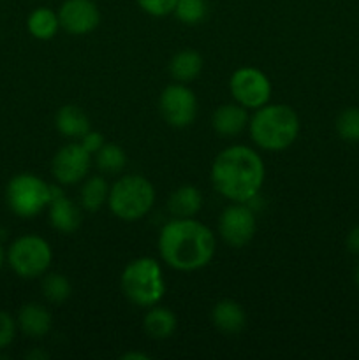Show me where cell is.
Listing matches in <instances>:
<instances>
[{
	"label": "cell",
	"mask_w": 359,
	"mask_h": 360,
	"mask_svg": "<svg viewBox=\"0 0 359 360\" xmlns=\"http://www.w3.org/2000/svg\"><path fill=\"white\" fill-rule=\"evenodd\" d=\"M215 248L213 232L192 218H175L162 227L158 236L162 260L183 273L206 267L213 259Z\"/></svg>",
	"instance_id": "6da1fadb"
},
{
	"label": "cell",
	"mask_w": 359,
	"mask_h": 360,
	"mask_svg": "<svg viewBox=\"0 0 359 360\" xmlns=\"http://www.w3.org/2000/svg\"><path fill=\"white\" fill-rule=\"evenodd\" d=\"M266 176L263 158L252 148L231 146L217 155L211 165L215 190L232 202H248L260 192Z\"/></svg>",
	"instance_id": "7a4b0ae2"
},
{
	"label": "cell",
	"mask_w": 359,
	"mask_h": 360,
	"mask_svg": "<svg viewBox=\"0 0 359 360\" xmlns=\"http://www.w3.org/2000/svg\"><path fill=\"white\" fill-rule=\"evenodd\" d=\"M299 134V118L291 105L266 104L250 120V136L266 151L287 150Z\"/></svg>",
	"instance_id": "3957f363"
},
{
	"label": "cell",
	"mask_w": 359,
	"mask_h": 360,
	"mask_svg": "<svg viewBox=\"0 0 359 360\" xmlns=\"http://www.w3.org/2000/svg\"><path fill=\"white\" fill-rule=\"evenodd\" d=\"M122 290L137 306H153L164 297L165 281L157 260L141 257L127 264L122 273Z\"/></svg>",
	"instance_id": "277c9868"
},
{
	"label": "cell",
	"mask_w": 359,
	"mask_h": 360,
	"mask_svg": "<svg viewBox=\"0 0 359 360\" xmlns=\"http://www.w3.org/2000/svg\"><path fill=\"white\" fill-rule=\"evenodd\" d=\"M153 202L155 188L143 176H123L109 188V210L123 221H136L143 218L151 210Z\"/></svg>",
	"instance_id": "5b68a950"
},
{
	"label": "cell",
	"mask_w": 359,
	"mask_h": 360,
	"mask_svg": "<svg viewBox=\"0 0 359 360\" xmlns=\"http://www.w3.org/2000/svg\"><path fill=\"white\" fill-rule=\"evenodd\" d=\"M62 190L58 186L48 185L44 179L30 172L16 174L6 188V200L9 210L21 218H32L41 213L53 197Z\"/></svg>",
	"instance_id": "8992f818"
},
{
	"label": "cell",
	"mask_w": 359,
	"mask_h": 360,
	"mask_svg": "<svg viewBox=\"0 0 359 360\" xmlns=\"http://www.w3.org/2000/svg\"><path fill=\"white\" fill-rule=\"evenodd\" d=\"M6 259L18 276L25 280H34L49 269L53 253L46 239H42L41 236L27 234L18 238L9 246Z\"/></svg>",
	"instance_id": "52a82bcc"
},
{
	"label": "cell",
	"mask_w": 359,
	"mask_h": 360,
	"mask_svg": "<svg viewBox=\"0 0 359 360\" xmlns=\"http://www.w3.org/2000/svg\"><path fill=\"white\" fill-rule=\"evenodd\" d=\"M229 88L239 105L246 109H259L271 97V83L263 70L256 67H241L229 81Z\"/></svg>",
	"instance_id": "ba28073f"
},
{
	"label": "cell",
	"mask_w": 359,
	"mask_h": 360,
	"mask_svg": "<svg viewBox=\"0 0 359 360\" xmlns=\"http://www.w3.org/2000/svg\"><path fill=\"white\" fill-rule=\"evenodd\" d=\"M218 234L232 248H241L256 234V214L245 202H234L222 211L218 218Z\"/></svg>",
	"instance_id": "9c48e42d"
},
{
	"label": "cell",
	"mask_w": 359,
	"mask_h": 360,
	"mask_svg": "<svg viewBox=\"0 0 359 360\" xmlns=\"http://www.w3.org/2000/svg\"><path fill=\"white\" fill-rule=\"evenodd\" d=\"M160 115L165 122L176 129L189 127L196 120L197 98L190 88L180 84H171L160 95Z\"/></svg>",
	"instance_id": "30bf717a"
},
{
	"label": "cell",
	"mask_w": 359,
	"mask_h": 360,
	"mask_svg": "<svg viewBox=\"0 0 359 360\" xmlns=\"http://www.w3.org/2000/svg\"><path fill=\"white\" fill-rule=\"evenodd\" d=\"M90 164L92 155L81 146V143H70L55 153L51 172L60 185H76L87 178Z\"/></svg>",
	"instance_id": "8fae6325"
},
{
	"label": "cell",
	"mask_w": 359,
	"mask_h": 360,
	"mask_svg": "<svg viewBox=\"0 0 359 360\" xmlns=\"http://www.w3.org/2000/svg\"><path fill=\"white\" fill-rule=\"evenodd\" d=\"M60 27L73 35H84L95 30L101 13L94 0H65L58 11Z\"/></svg>",
	"instance_id": "7c38bea8"
},
{
	"label": "cell",
	"mask_w": 359,
	"mask_h": 360,
	"mask_svg": "<svg viewBox=\"0 0 359 360\" xmlns=\"http://www.w3.org/2000/svg\"><path fill=\"white\" fill-rule=\"evenodd\" d=\"M48 214L51 227L63 232V234H70V232L77 231V227L81 225L80 207L74 200L63 195L62 192L53 197L51 202L48 204Z\"/></svg>",
	"instance_id": "4fadbf2b"
},
{
	"label": "cell",
	"mask_w": 359,
	"mask_h": 360,
	"mask_svg": "<svg viewBox=\"0 0 359 360\" xmlns=\"http://www.w3.org/2000/svg\"><path fill=\"white\" fill-rule=\"evenodd\" d=\"M16 322L25 336L39 340L49 333L53 320L44 306L37 304V302H28V304L21 306Z\"/></svg>",
	"instance_id": "5bb4252c"
},
{
	"label": "cell",
	"mask_w": 359,
	"mask_h": 360,
	"mask_svg": "<svg viewBox=\"0 0 359 360\" xmlns=\"http://www.w3.org/2000/svg\"><path fill=\"white\" fill-rule=\"evenodd\" d=\"M211 123H213L215 132L220 134V136H238L248 125V112H246V108L239 105L238 102L236 104H225L217 108Z\"/></svg>",
	"instance_id": "9a60e30c"
},
{
	"label": "cell",
	"mask_w": 359,
	"mask_h": 360,
	"mask_svg": "<svg viewBox=\"0 0 359 360\" xmlns=\"http://www.w3.org/2000/svg\"><path fill=\"white\" fill-rule=\"evenodd\" d=\"M215 327L224 334H239L246 326V315L241 306L231 299H224L215 304L211 313Z\"/></svg>",
	"instance_id": "2e32d148"
},
{
	"label": "cell",
	"mask_w": 359,
	"mask_h": 360,
	"mask_svg": "<svg viewBox=\"0 0 359 360\" xmlns=\"http://www.w3.org/2000/svg\"><path fill=\"white\" fill-rule=\"evenodd\" d=\"M56 130L69 139H81L90 130V120L76 105H63L55 116Z\"/></svg>",
	"instance_id": "e0dca14e"
},
{
	"label": "cell",
	"mask_w": 359,
	"mask_h": 360,
	"mask_svg": "<svg viewBox=\"0 0 359 360\" xmlns=\"http://www.w3.org/2000/svg\"><path fill=\"white\" fill-rule=\"evenodd\" d=\"M203 206V195L196 186H180L169 197V211L176 218H194Z\"/></svg>",
	"instance_id": "ac0fdd59"
},
{
	"label": "cell",
	"mask_w": 359,
	"mask_h": 360,
	"mask_svg": "<svg viewBox=\"0 0 359 360\" xmlns=\"http://www.w3.org/2000/svg\"><path fill=\"white\" fill-rule=\"evenodd\" d=\"M203 69V58L194 49H182L176 53L169 63V72L178 83H190L199 76Z\"/></svg>",
	"instance_id": "d6986e66"
},
{
	"label": "cell",
	"mask_w": 359,
	"mask_h": 360,
	"mask_svg": "<svg viewBox=\"0 0 359 360\" xmlns=\"http://www.w3.org/2000/svg\"><path fill=\"white\" fill-rule=\"evenodd\" d=\"M27 28L39 41H49L55 37L60 28L58 14L53 13L48 7H39V9L32 11L28 16Z\"/></svg>",
	"instance_id": "ffe728a7"
},
{
	"label": "cell",
	"mask_w": 359,
	"mask_h": 360,
	"mask_svg": "<svg viewBox=\"0 0 359 360\" xmlns=\"http://www.w3.org/2000/svg\"><path fill=\"white\" fill-rule=\"evenodd\" d=\"M175 313L165 308H151L144 316V330L153 340H165L171 338L176 330Z\"/></svg>",
	"instance_id": "44dd1931"
},
{
	"label": "cell",
	"mask_w": 359,
	"mask_h": 360,
	"mask_svg": "<svg viewBox=\"0 0 359 360\" xmlns=\"http://www.w3.org/2000/svg\"><path fill=\"white\" fill-rule=\"evenodd\" d=\"M109 197V185L102 176H92L81 186L80 200L83 210L99 211Z\"/></svg>",
	"instance_id": "7402d4cb"
},
{
	"label": "cell",
	"mask_w": 359,
	"mask_h": 360,
	"mask_svg": "<svg viewBox=\"0 0 359 360\" xmlns=\"http://www.w3.org/2000/svg\"><path fill=\"white\" fill-rule=\"evenodd\" d=\"M97 167L106 174H118L127 164V155L122 146L118 144H106L95 153Z\"/></svg>",
	"instance_id": "603a6c76"
},
{
	"label": "cell",
	"mask_w": 359,
	"mask_h": 360,
	"mask_svg": "<svg viewBox=\"0 0 359 360\" xmlns=\"http://www.w3.org/2000/svg\"><path fill=\"white\" fill-rule=\"evenodd\" d=\"M70 292H73L70 281L63 274L51 273L42 280V294L53 304H60V302L67 301Z\"/></svg>",
	"instance_id": "cb8c5ba5"
},
{
	"label": "cell",
	"mask_w": 359,
	"mask_h": 360,
	"mask_svg": "<svg viewBox=\"0 0 359 360\" xmlns=\"http://www.w3.org/2000/svg\"><path fill=\"white\" fill-rule=\"evenodd\" d=\"M334 127H336V134L340 136V139L347 141V143H359V109H344L338 115Z\"/></svg>",
	"instance_id": "d4e9b609"
},
{
	"label": "cell",
	"mask_w": 359,
	"mask_h": 360,
	"mask_svg": "<svg viewBox=\"0 0 359 360\" xmlns=\"http://www.w3.org/2000/svg\"><path fill=\"white\" fill-rule=\"evenodd\" d=\"M206 0H178L175 6V16L185 25H197L206 16Z\"/></svg>",
	"instance_id": "484cf974"
},
{
	"label": "cell",
	"mask_w": 359,
	"mask_h": 360,
	"mask_svg": "<svg viewBox=\"0 0 359 360\" xmlns=\"http://www.w3.org/2000/svg\"><path fill=\"white\" fill-rule=\"evenodd\" d=\"M136 2L150 16L162 18L168 16V14H171L175 11V6L178 0H136Z\"/></svg>",
	"instance_id": "4316f807"
},
{
	"label": "cell",
	"mask_w": 359,
	"mask_h": 360,
	"mask_svg": "<svg viewBox=\"0 0 359 360\" xmlns=\"http://www.w3.org/2000/svg\"><path fill=\"white\" fill-rule=\"evenodd\" d=\"M18 322L7 311H0V350H6L16 338Z\"/></svg>",
	"instance_id": "83f0119b"
},
{
	"label": "cell",
	"mask_w": 359,
	"mask_h": 360,
	"mask_svg": "<svg viewBox=\"0 0 359 360\" xmlns=\"http://www.w3.org/2000/svg\"><path fill=\"white\" fill-rule=\"evenodd\" d=\"M81 146L88 151L90 155H95L102 146H104V137L101 132H94V130H88L83 137L80 139Z\"/></svg>",
	"instance_id": "f1b7e54d"
},
{
	"label": "cell",
	"mask_w": 359,
	"mask_h": 360,
	"mask_svg": "<svg viewBox=\"0 0 359 360\" xmlns=\"http://www.w3.org/2000/svg\"><path fill=\"white\" fill-rule=\"evenodd\" d=\"M347 248H348V252L354 253V255H359V225L348 232Z\"/></svg>",
	"instance_id": "f546056e"
},
{
	"label": "cell",
	"mask_w": 359,
	"mask_h": 360,
	"mask_svg": "<svg viewBox=\"0 0 359 360\" xmlns=\"http://www.w3.org/2000/svg\"><path fill=\"white\" fill-rule=\"evenodd\" d=\"M123 360H148L146 354H139V352H127V354L122 355Z\"/></svg>",
	"instance_id": "4dcf8cb0"
},
{
	"label": "cell",
	"mask_w": 359,
	"mask_h": 360,
	"mask_svg": "<svg viewBox=\"0 0 359 360\" xmlns=\"http://www.w3.org/2000/svg\"><path fill=\"white\" fill-rule=\"evenodd\" d=\"M46 359L48 357V355L46 354H41V352H34V354H28V359Z\"/></svg>",
	"instance_id": "1f68e13d"
},
{
	"label": "cell",
	"mask_w": 359,
	"mask_h": 360,
	"mask_svg": "<svg viewBox=\"0 0 359 360\" xmlns=\"http://www.w3.org/2000/svg\"><path fill=\"white\" fill-rule=\"evenodd\" d=\"M4 260H6V253H4L2 245H0V269H2V266H4Z\"/></svg>",
	"instance_id": "d6a6232c"
},
{
	"label": "cell",
	"mask_w": 359,
	"mask_h": 360,
	"mask_svg": "<svg viewBox=\"0 0 359 360\" xmlns=\"http://www.w3.org/2000/svg\"><path fill=\"white\" fill-rule=\"evenodd\" d=\"M354 281H355V287L359 288V266L355 267V271H354Z\"/></svg>",
	"instance_id": "836d02e7"
}]
</instances>
